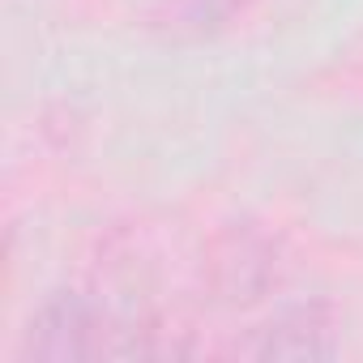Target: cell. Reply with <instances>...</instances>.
Listing matches in <instances>:
<instances>
[{
    "label": "cell",
    "mask_w": 363,
    "mask_h": 363,
    "mask_svg": "<svg viewBox=\"0 0 363 363\" xmlns=\"http://www.w3.org/2000/svg\"><path fill=\"white\" fill-rule=\"evenodd\" d=\"M337 350L333 337V316L325 303H295L278 312L269 325L257 329V337L244 346L252 359H329Z\"/></svg>",
    "instance_id": "cell-2"
},
{
    "label": "cell",
    "mask_w": 363,
    "mask_h": 363,
    "mask_svg": "<svg viewBox=\"0 0 363 363\" xmlns=\"http://www.w3.org/2000/svg\"><path fill=\"white\" fill-rule=\"evenodd\" d=\"M252 0H171V13L179 30H193V35H210L218 26H227L235 13H244Z\"/></svg>",
    "instance_id": "cell-3"
},
{
    "label": "cell",
    "mask_w": 363,
    "mask_h": 363,
    "mask_svg": "<svg viewBox=\"0 0 363 363\" xmlns=\"http://www.w3.org/2000/svg\"><path fill=\"white\" fill-rule=\"evenodd\" d=\"M158 329L141 320H124L103 312L82 291L52 295L39 316L26 329L22 354L26 359H137V354H162L154 342Z\"/></svg>",
    "instance_id": "cell-1"
}]
</instances>
